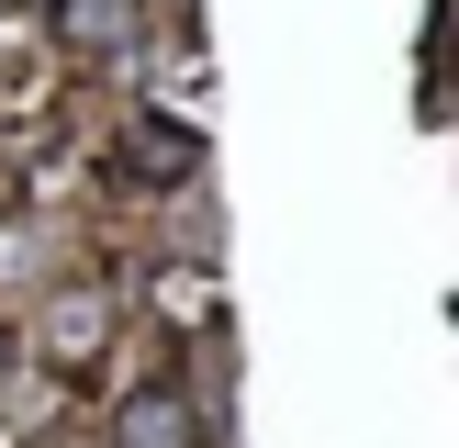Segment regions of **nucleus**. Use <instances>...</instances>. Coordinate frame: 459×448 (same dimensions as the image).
<instances>
[{
    "label": "nucleus",
    "mask_w": 459,
    "mask_h": 448,
    "mask_svg": "<svg viewBox=\"0 0 459 448\" xmlns=\"http://www.w3.org/2000/svg\"><path fill=\"white\" fill-rule=\"evenodd\" d=\"M124 448H202V426H191L179 392H134L124 403Z\"/></svg>",
    "instance_id": "nucleus-1"
},
{
    "label": "nucleus",
    "mask_w": 459,
    "mask_h": 448,
    "mask_svg": "<svg viewBox=\"0 0 459 448\" xmlns=\"http://www.w3.org/2000/svg\"><path fill=\"white\" fill-rule=\"evenodd\" d=\"M67 22L79 34H124V0H67Z\"/></svg>",
    "instance_id": "nucleus-2"
}]
</instances>
